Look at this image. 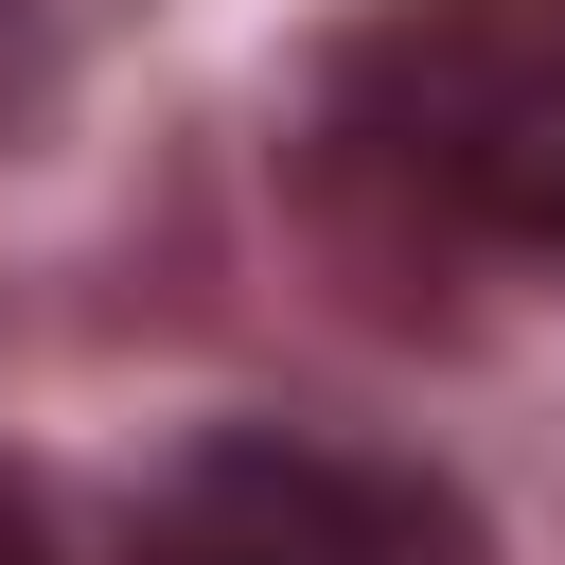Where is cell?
Here are the masks:
<instances>
[{"instance_id": "obj_1", "label": "cell", "mask_w": 565, "mask_h": 565, "mask_svg": "<svg viewBox=\"0 0 565 565\" xmlns=\"http://www.w3.org/2000/svg\"><path fill=\"white\" fill-rule=\"evenodd\" d=\"M335 159L477 247H565V0H388L335 53Z\"/></svg>"}, {"instance_id": "obj_2", "label": "cell", "mask_w": 565, "mask_h": 565, "mask_svg": "<svg viewBox=\"0 0 565 565\" xmlns=\"http://www.w3.org/2000/svg\"><path fill=\"white\" fill-rule=\"evenodd\" d=\"M141 565H441V494L353 459V441H282V424H230L159 477L141 512Z\"/></svg>"}, {"instance_id": "obj_3", "label": "cell", "mask_w": 565, "mask_h": 565, "mask_svg": "<svg viewBox=\"0 0 565 565\" xmlns=\"http://www.w3.org/2000/svg\"><path fill=\"white\" fill-rule=\"evenodd\" d=\"M0 565H53V530H35V512H18V494H0Z\"/></svg>"}]
</instances>
